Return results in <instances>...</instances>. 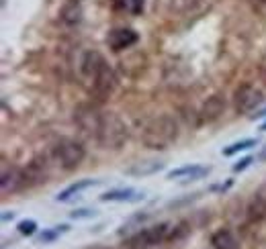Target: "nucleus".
Instances as JSON below:
<instances>
[{
    "mask_svg": "<svg viewBox=\"0 0 266 249\" xmlns=\"http://www.w3.org/2000/svg\"><path fill=\"white\" fill-rule=\"evenodd\" d=\"M80 72L82 78H84L92 92L101 98H109L115 88H117V78H115V72L109 68L107 59L98 53V51H86L80 59Z\"/></svg>",
    "mask_w": 266,
    "mask_h": 249,
    "instance_id": "f257e3e1",
    "label": "nucleus"
},
{
    "mask_svg": "<svg viewBox=\"0 0 266 249\" xmlns=\"http://www.w3.org/2000/svg\"><path fill=\"white\" fill-rule=\"evenodd\" d=\"M178 137V123L168 117V114H160V117L147 121L141 131V141L149 149H166L172 145Z\"/></svg>",
    "mask_w": 266,
    "mask_h": 249,
    "instance_id": "f03ea898",
    "label": "nucleus"
},
{
    "mask_svg": "<svg viewBox=\"0 0 266 249\" xmlns=\"http://www.w3.org/2000/svg\"><path fill=\"white\" fill-rule=\"evenodd\" d=\"M92 139H96L103 149H121L127 141V127L115 112H101Z\"/></svg>",
    "mask_w": 266,
    "mask_h": 249,
    "instance_id": "7ed1b4c3",
    "label": "nucleus"
},
{
    "mask_svg": "<svg viewBox=\"0 0 266 249\" xmlns=\"http://www.w3.org/2000/svg\"><path fill=\"white\" fill-rule=\"evenodd\" d=\"M86 151L76 139H60L54 147V157L64 170H74L82 163Z\"/></svg>",
    "mask_w": 266,
    "mask_h": 249,
    "instance_id": "20e7f679",
    "label": "nucleus"
},
{
    "mask_svg": "<svg viewBox=\"0 0 266 249\" xmlns=\"http://www.w3.org/2000/svg\"><path fill=\"white\" fill-rule=\"evenodd\" d=\"M170 235V225L168 223H160L156 227H147L143 229L139 235H135L131 239V247L135 249H149V247H156L162 245Z\"/></svg>",
    "mask_w": 266,
    "mask_h": 249,
    "instance_id": "39448f33",
    "label": "nucleus"
},
{
    "mask_svg": "<svg viewBox=\"0 0 266 249\" xmlns=\"http://www.w3.org/2000/svg\"><path fill=\"white\" fill-rule=\"evenodd\" d=\"M264 100V96L262 92L252 86V84H242L240 88H236L234 92V106L238 112L246 114V112H252L254 108H258Z\"/></svg>",
    "mask_w": 266,
    "mask_h": 249,
    "instance_id": "423d86ee",
    "label": "nucleus"
},
{
    "mask_svg": "<svg viewBox=\"0 0 266 249\" xmlns=\"http://www.w3.org/2000/svg\"><path fill=\"white\" fill-rule=\"evenodd\" d=\"M139 41V35L129 27H117L107 35V43L113 51H125Z\"/></svg>",
    "mask_w": 266,
    "mask_h": 249,
    "instance_id": "0eeeda50",
    "label": "nucleus"
},
{
    "mask_svg": "<svg viewBox=\"0 0 266 249\" xmlns=\"http://www.w3.org/2000/svg\"><path fill=\"white\" fill-rule=\"evenodd\" d=\"M25 186V174L19 172L16 168H6L2 165V194H8V192H14L16 188Z\"/></svg>",
    "mask_w": 266,
    "mask_h": 249,
    "instance_id": "6e6552de",
    "label": "nucleus"
},
{
    "mask_svg": "<svg viewBox=\"0 0 266 249\" xmlns=\"http://www.w3.org/2000/svg\"><path fill=\"white\" fill-rule=\"evenodd\" d=\"M225 110V102H223V98L221 96H211L207 98V102L203 104L201 108V119L203 121H215V119H219L221 114Z\"/></svg>",
    "mask_w": 266,
    "mask_h": 249,
    "instance_id": "1a4fd4ad",
    "label": "nucleus"
},
{
    "mask_svg": "<svg viewBox=\"0 0 266 249\" xmlns=\"http://www.w3.org/2000/svg\"><path fill=\"white\" fill-rule=\"evenodd\" d=\"M211 245H213V249H238V241H236L234 233L227 229L215 231L211 237Z\"/></svg>",
    "mask_w": 266,
    "mask_h": 249,
    "instance_id": "9d476101",
    "label": "nucleus"
},
{
    "mask_svg": "<svg viewBox=\"0 0 266 249\" xmlns=\"http://www.w3.org/2000/svg\"><path fill=\"white\" fill-rule=\"evenodd\" d=\"M211 170L209 168H203V165H185V168H178V170H172L168 172V180H174V178H189V180H199L207 176Z\"/></svg>",
    "mask_w": 266,
    "mask_h": 249,
    "instance_id": "9b49d317",
    "label": "nucleus"
},
{
    "mask_svg": "<svg viewBox=\"0 0 266 249\" xmlns=\"http://www.w3.org/2000/svg\"><path fill=\"white\" fill-rule=\"evenodd\" d=\"M82 19V4L80 0H68L64 6H62V21L68 23V25H76Z\"/></svg>",
    "mask_w": 266,
    "mask_h": 249,
    "instance_id": "f8f14e48",
    "label": "nucleus"
},
{
    "mask_svg": "<svg viewBox=\"0 0 266 249\" xmlns=\"http://www.w3.org/2000/svg\"><path fill=\"white\" fill-rule=\"evenodd\" d=\"M98 184H101V180H80V182H76V184H70L66 190H62V192L58 194V200H60V202L70 200L74 194H80L82 190H86V188H90V186H98Z\"/></svg>",
    "mask_w": 266,
    "mask_h": 249,
    "instance_id": "ddd939ff",
    "label": "nucleus"
},
{
    "mask_svg": "<svg viewBox=\"0 0 266 249\" xmlns=\"http://www.w3.org/2000/svg\"><path fill=\"white\" fill-rule=\"evenodd\" d=\"M164 168V163L162 161H156V159H149V161H139L135 163L133 168L127 170V174L131 176H149V174H156Z\"/></svg>",
    "mask_w": 266,
    "mask_h": 249,
    "instance_id": "4468645a",
    "label": "nucleus"
},
{
    "mask_svg": "<svg viewBox=\"0 0 266 249\" xmlns=\"http://www.w3.org/2000/svg\"><path fill=\"white\" fill-rule=\"evenodd\" d=\"M139 198H143V194L135 192L133 188H125V190H109L101 196V200L107 202V200H139Z\"/></svg>",
    "mask_w": 266,
    "mask_h": 249,
    "instance_id": "2eb2a0df",
    "label": "nucleus"
},
{
    "mask_svg": "<svg viewBox=\"0 0 266 249\" xmlns=\"http://www.w3.org/2000/svg\"><path fill=\"white\" fill-rule=\"evenodd\" d=\"M250 214L254 219H260L266 214V186H262L254 198H252V204H250Z\"/></svg>",
    "mask_w": 266,
    "mask_h": 249,
    "instance_id": "dca6fc26",
    "label": "nucleus"
},
{
    "mask_svg": "<svg viewBox=\"0 0 266 249\" xmlns=\"http://www.w3.org/2000/svg\"><path fill=\"white\" fill-rule=\"evenodd\" d=\"M115 6L129 12V14H139L143 12V4H145V0H113Z\"/></svg>",
    "mask_w": 266,
    "mask_h": 249,
    "instance_id": "f3484780",
    "label": "nucleus"
},
{
    "mask_svg": "<svg viewBox=\"0 0 266 249\" xmlns=\"http://www.w3.org/2000/svg\"><path fill=\"white\" fill-rule=\"evenodd\" d=\"M258 145V139H244V141H238L234 145H229L223 149V155H236L240 151H246V149H250V147H256Z\"/></svg>",
    "mask_w": 266,
    "mask_h": 249,
    "instance_id": "a211bd4d",
    "label": "nucleus"
},
{
    "mask_svg": "<svg viewBox=\"0 0 266 249\" xmlns=\"http://www.w3.org/2000/svg\"><path fill=\"white\" fill-rule=\"evenodd\" d=\"M68 231V225H60V227H54V229H49V231H45V233L39 237V241L41 243H49V241H54L60 233H66Z\"/></svg>",
    "mask_w": 266,
    "mask_h": 249,
    "instance_id": "6ab92c4d",
    "label": "nucleus"
},
{
    "mask_svg": "<svg viewBox=\"0 0 266 249\" xmlns=\"http://www.w3.org/2000/svg\"><path fill=\"white\" fill-rule=\"evenodd\" d=\"M16 229H19V233L21 235H33V233H35V229H37V223L35 221H33V219H29V221H21L19 223V227H16Z\"/></svg>",
    "mask_w": 266,
    "mask_h": 249,
    "instance_id": "aec40b11",
    "label": "nucleus"
},
{
    "mask_svg": "<svg viewBox=\"0 0 266 249\" xmlns=\"http://www.w3.org/2000/svg\"><path fill=\"white\" fill-rule=\"evenodd\" d=\"M72 219H92L94 217V210H88V208H80V210H74L70 214Z\"/></svg>",
    "mask_w": 266,
    "mask_h": 249,
    "instance_id": "412c9836",
    "label": "nucleus"
},
{
    "mask_svg": "<svg viewBox=\"0 0 266 249\" xmlns=\"http://www.w3.org/2000/svg\"><path fill=\"white\" fill-rule=\"evenodd\" d=\"M252 161H254L252 157H244V159H240V161L234 165V172H244V170H246V168H248V165H250Z\"/></svg>",
    "mask_w": 266,
    "mask_h": 249,
    "instance_id": "4be33fe9",
    "label": "nucleus"
},
{
    "mask_svg": "<svg viewBox=\"0 0 266 249\" xmlns=\"http://www.w3.org/2000/svg\"><path fill=\"white\" fill-rule=\"evenodd\" d=\"M258 72H260V80L266 84V53L262 55V59H260V63H258Z\"/></svg>",
    "mask_w": 266,
    "mask_h": 249,
    "instance_id": "5701e85b",
    "label": "nucleus"
},
{
    "mask_svg": "<svg viewBox=\"0 0 266 249\" xmlns=\"http://www.w3.org/2000/svg\"><path fill=\"white\" fill-rule=\"evenodd\" d=\"M248 2H250L256 10H262V8L266 6V0H248Z\"/></svg>",
    "mask_w": 266,
    "mask_h": 249,
    "instance_id": "b1692460",
    "label": "nucleus"
},
{
    "mask_svg": "<svg viewBox=\"0 0 266 249\" xmlns=\"http://www.w3.org/2000/svg\"><path fill=\"white\" fill-rule=\"evenodd\" d=\"M258 161H266V147H262V151L258 153Z\"/></svg>",
    "mask_w": 266,
    "mask_h": 249,
    "instance_id": "393cba45",
    "label": "nucleus"
},
{
    "mask_svg": "<svg viewBox=\"0 0 266 249\" xmlns=\"http://www.w3.org/2000/svg\"><path fill=\"white\" fill-rule=\"evenodd\" d=\"M8 219H14V212H8V210H6V212L2 214V221H8Z\"/></svg>",
    "mask_w": 266,
    "mask_h": 249,
    "instance_id": "a878e982",
    "label": "nucleus"
},
{
    "mask_svg": "<svg viewBox=\"0 0 266 249\" xmlns=\"http://www.w3.org/2000/svg\"><path fill=\"white\" fill-rule=\"evenodd\" d=\"M256 117H266V108H264V110H260V112L256 114Z\"/></svg>",
    "mask_w": 266,
    "mask_h": 249,
    "instance_id": "bb28decb",
    "label": "nucleus"
},
{
    "mask_svg": "<svg viewBox=\"0 0 266 249\" xmlns=\"http://www.w3.org/2000/svg\"><path fill=\"white\" fill-rule=\"evenodd\" d=\"M90 249H107V247H103V245H94V247H90Z\"/></svg>",
    "mask_w": 266,
    "mask_h": 249,
    "instance_id": "cd10ccee",
    "label": "nucleus"
},
{
    "mask_svg": "<svg viewBox=\"0 0 266 249\" xmlns=\"http://www.w3.org/2000/svg\"><path fill=\"white\" fill-rule=\"evenodd\" d=\"M260 131H266V123H264V125H262V127H260Z\"/></svg>",
    "mask_w": 266,
    "mask_h": 249,
    "instance_id": "c85d7f7f",
    "label": "nucleus"
}]
</instances>
